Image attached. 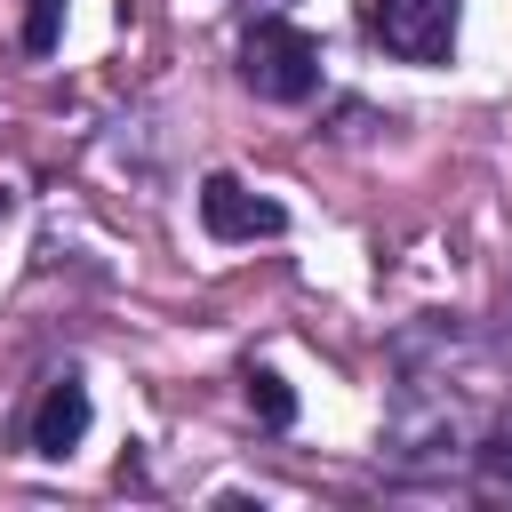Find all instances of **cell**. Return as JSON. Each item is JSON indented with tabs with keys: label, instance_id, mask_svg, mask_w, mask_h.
Instances as JSON below:
<instances>
[{
	"label": "cell",
	"instance_id": "ba28073f",
	"mask_svg": "<svg viewBox=\"0 0 512 512\" xmlns=\"http://www.w3.org/2000/svg\"><path fill=\"white\" fill-rule=\"evenodd\" d=\"M248 8H256V16H280V8H288V0H248Z\"/></svg>",
	"mask_w": 512,
	"mask_h": 512
},
{
	"label": "cell",
	"instance_id": "5b68a950",
	"mask_svg": "<svg viewBox=\"0 0 512 512\" xmlns=\"http://www.w3.org/2000/svg\"><path fill=\"white\" fill-rule=\"evenodd\" d=\"M472 472H480V488L488 496H512V416H496L480 440H472V456H464Z\"/></svg>",
	"mask_w": 512,
	"mask_h": 512
},
{
	"label": "cell",
	"instance_id": "277c9868",
	"mask_svg": "<svg viewBox=\"0 0 512 512\" xmlns=\"http://www.w3.org/2000/svg\"><path fill=\"white\" fill-rule=\"evenodd\" d=\"M88 384L64 368V376H48L40 384V400H32V416H24V448L32 456H72L80 440H88Z\"/></svg>",
	"mask_w": 512,
	"mask_h": 512
},
{
	"label": "cell",
	"instance_id": "9c48e42d",
	"mask_svg": "<svg viewBox=\"0 0 512 512\" xmlns=\"http://www.w3.org/2000/svg\"><path fill=\"white\" fill-rule=\"evenodd\" d=\"M504 336H512V296H504Z\"/></svg>",
	"mask_w": 512,
	"mask_h": 512
},
{
	"label": "cell",
	"instance_id": "6da1fadb",
	"mask_svg": "<svg viewBox=\"0 0 512 512\" xmlns=\"http://www.w3.org/2000/svg\"><path fill=\"white\" fill-rule=\"evenodd\" d=\"M240 80H248L264 104H312V96H320V40H312L304 24L256 16L248 40H240Z\"/></svg>",
	"mask_w": 512,
	"mask_h": 512
},
{
	"label": "cell",
	"instance_id": "3957f363",
	"mask_svg": "<svg viewBox=\"0 0 512 512\" xmlns=\"http://www.w3.org/2000/svg\"><path fill=\"white\" fill-rule=\"evenodd\" d=\"M200 232L224 240V248H240V240H280V232H288V208L216 168V176H200Z\"/></svg>",
	"mask_w": 512,
	"mask_h": 512
},
{
	"label": "cell",
	"instance_id": "30bf717a",
	"mask_svg": "<svg viewBox=\"0 0 512 512\" xmlns=\"http://www.w3.org/2000/svg\"><path fill=\"white\" fill-rule=\"evenodd\" d=\"M0 216H8V192H0Z\"/></svg>",
	"mask_w": 512,
	"mask_h": 512
},
{
	"label": "cell",
	"instance_id": "8992f818",
	"mask_svg": "<svg viewBox=\"0 0 512 512\" xmlns=\"http://www.w3.org/2000/svg\"><path fill=\"white\" fill-rule=\"evenodd\" d=\"M248 408H256L264 432H288V424H296V392H288V376H280V368H248Z\"/></svg>",
	"mask_w": 512,
	"mask_h": 512
},
{
	"label": "cell",
	"instance_id": "7a4b0ae2",
	"mask_svg": "<svg viewBox=\"0 0 512 512\" xmlns=\"http://www.w3.org/2000/svg\"><path fill=\"white\" fill-rule=\"evenodd\" d=\"M368 40L400 64H448L456 56V0H368Z\"/></svg>",
	"mask_w": 512,
	"mask_h": 512
},
{
	"label": "cell",
	"instance_id": "52a82bcc",
	"mask_svg": "<svg viewBox=\"0 0 512 512\" xmlns=\"http://www.w3.org/2000/svg\"><path fill=\"white\" fill-rule=\"evenodd\" d=\"M64 40V0H24V56H56Z\"/></svg>",
	"mask_w": 512,
	"mask_h": 512
}]
</instances>
